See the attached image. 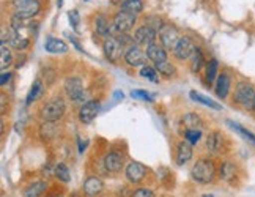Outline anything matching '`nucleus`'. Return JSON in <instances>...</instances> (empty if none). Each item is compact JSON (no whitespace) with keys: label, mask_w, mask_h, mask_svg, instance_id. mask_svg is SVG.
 <instances>
[{"label":"nucleus","mask_w":255,"mask_h":197,"mask_svg":"<svg viewBox=\"0 0 255 197\" xmlns=\"http://www.w3.org/2000/svg\"><path fill=\"white\" fill-rule=\"evenodd\" d=\"M216 175H218V169L216 164L210 158H200V160L192 166L191 177L195 183L199 185H210L214 182Z\"/></svg>","instance_id":"1"},{"label":"nucleus","mask_w":255,"mask_h":197,"mask_svg":"<svg viewBox=\"0 0 255 197\" xmlns=\"http://www.w3.org/2000/svg\"><path fill=\"white\" fill-rule=\"evenodd\" d=\"M66 104L62 96H54L52 100L46 101L41 109H40V117L43 122H57L60 120L65 114Z\"/></svg>","instance_id":"2"},{"label":"nucleus","mask_w":255,"mask_h":197,"mask_svg":"<svg viewBox=\"0 0 255 197\" xmlns=\"http://www.w3.org/2000/svg\"><path fill=\"white\" fill-rule=\"evenodd\" d=\"M233 100H235V103H237V104L243 106L244 109H252L254 100H255V88H254V85L249 84V82H240V84H237Z\"/></svg>","instance_id":"3"},{"label":"nucleus","mask_w":255,"mask_h":197,"mask_svg":"<svg viewBox=\"0 0 255 197\" xmlns=\"http://www.w3.org/2000/svg\"><path fill=\"white\" fill-rule=\"evenodd\" d=\"M2 43H6L9 47L16 49V51H25L30 46V39L21 35V32L14 30L13 27H8V30L3 27L2 28Z\"/></svg>","instance_id":"4"},{"label":"nucleus","mask_w":255,"mask_h":197,"mask_svg":"<svg viewBox=\"0 0 255 197\" xmlns=\"http://www.w3.org/2000/svg\"><path fill=\"white\" fill-rule=\"evenodd\" d=\"M13 5H14V14L24 19H30L41 11L40 0H13Z\"/></svg>","instance_id":"5"},{"label":"nucleus","mask_w":255,"mask_h":197,"mask_svg":"<svg viewBox=\"0 0 255 197\" xmlns=\"http://www.w3.org/2000/svg\"><path fill=\"white\" fill-rule=\"evenodd\" d=\"M103 49H104V55L109 62L115 63L119 62L122 57H125V44L120 41L119 38L115 36H111L104 39V44H103Z\"/></svg>","instance_id":"6"},{"label":"nucleus","mask_w":255,"mask_h":197,"mask_svg":"<svg viewBox=\"0 0 255 197\" xmlns=\"http://www.w3.org/2000/svg\"><path fill=\"white\" fill-rule=\"evenodd\" d=\"M146 175H148V169L137 161H131L125 169V177L131 185H140L146 179Z\"/></svg>","instance_id":"7"},{"label":"nucleus","mask_w":255,"mask_h":197,"mask_svg":"<svg viewBox=\"0 0 255 197\" xmlns=\"http://www.w3.org/2000/svg\"><path fill=\"white\" fill-rule=\"evenodd\" d=\"M65 93L71 101H84V84L82 79L71 76L65 81Z\"/></svg>","instance_id":"8"},{"label":"nucleus","mask_w":255,"mask_h":197,"mask_svg":"<svg viewBox=\"0 0 255 197\" xmlns=\"http://www.w3.org/2000/svg\"><path fill=\"white\" fill-rule=\"evenodd\" d=\"M218 174L221 177V180L225 182V183H229L232 186H235L238 183V177H240L238 166L235 163H232V161H229V160H225V161L221 163Z\"/></svg>","instance_id":"9"},{"label":"nucleus","mask_w":255,"mask_h":197,"mask_svg":"<svg viewBox=\"0 0 255 197\" xmlns=\"http://www.w3.org/2000/svg\"><path fill=\"white\" fill-rule=\"evenodd\" d=\"M159 38H161V46H164L165 49H170V51H175L176 44H178L180 39H181L178 30H176V28L173 25H170V24L164 25L161 28Z\"/></svg>","instance_id":"10"},{"label":"nucleus","mask_w":255,"mask_h":197,"mask_svg":"<svg viewBox=\"0 0 255 197\" xmlns=\"http://www.w3.org/2000/svg\"><path fill=\"white\" fill-rule=\"evenodd\" d=\"M135 24V16L131 13H126V11H120L117 13L112 19V27L115 28L119 33H125V32H129L131 28Z\"/></svg>","instance_id":"11"},{"label":"nucleus","mask_w":255,"mask_h":197,"mask_svg":"<svg viewBox=\"0 0 255 197\" xmlns=\"http://www.w3.org/2000/svg\"><path fill=\"white\" fill-rule=\"evenodd\" d=\"M123 60L128 66H132V68L145 66L146 60H148V55H146V52H143L139 46H132L126 51Z\"/></svg>","instance_id":"12"},{"label":"nucleus","mask_w":255,"mask_h":197,"mask_svg":"<svg viewBox=\"0 0 255 197\" xmlns=\"http://www.w3.org/2000/svg\"><path fill=\"white\" fill-rule=\"evenodd\" d=\"M134 43L137 46H151L154 44V39H156V30L153 27H150L148 24L140 25L137 30L134 32Z\"/></svg>","instance_id":"13"},{"label":"nucleus","mask_w":255,"mask_h":197,"mask_svg":"<svg viewBox=\"0 0 255 197\" xmlns=\"http://www.w3.org/2000/svg\"><path fill=\"white\" fill-rule=\"evenodd\" d=\"M195 44L192 41V38L189 36H181L180 43L176 44L175 47V58H178V60H189V58L192 57V54L195 52Z\"/></svg>","instance_id":"14"},{"label":"nucleus","mask_w":255,"mask_h":197,"mask_svg":"<svg viewBox=\"0 0 255 197\" xmlns=\"http://www.w3.org/2000/svg\"><path fill=\"white\" fill-rule=\"evenodd\" d=\"M100 109H101V104L95 100L84 103L79 109V120L82 123H92L96 118V115L100 114Z\"/></svg>","instance_id":"15"},{"label":"nucleus","mask_w":255,"mask_h":197,"mask_svg":"<svg viewBox=\"0 0 255 197\" xmlns=\"http://www.w3.org/2000/svg\"><path fill=\"white\" fill-rule=\"evenodd\" d=\"M103 164H104V169L107 172H111V174H119L122 169H123V166H125V160H123V156L120 153H117V152H109L106 156H104V160H103Z\"/></svg>","instance_id":"16"},{"label":"nucleus","mask_w":255,"mask_h":197,"mask_svg":"<svg viewBox=\"0 0 255 197\" xmlns=\"http://www.w3.org/2000/svg\"><path fill=\"white\" fill-rule=\"evenodd\" d=\"M104 191V182L100 177H88L82 185V193L87 197H98Z\"/></svg>","instance_id":"17"},{"label":"nucleus","mask_w":255,"mask_h":197,"mask_svg":"<svg viewBox=\"0 0 255 197\" xmlns=\"http://www.w3.org/2000/svg\"><path fill=\"white\" fill-rule=\"evenodd\" d=\"M207 150L211 155H219L224 150V136L221 131H213L208 134L207 139Z\"/></svg>","instance_id":"18"},{"label":"nucleus","mask_w":255,"mask_h":197,"mask_svg":"<svg viewBox=\"0 0 255 197\" xmlns=\"http://www.w3.org/2000/svg\"><path fill=\"white\" fill-rule=\"evenodd\" d=\"M230 87H232V79L227 73H222L218 76V79H216V95H218L221 100H224V98H227L229 93H230Z\"/></svg>","instance_id":"19"},{"label":"nucleus","mask_w":255,"mask_h":197,"mask_svg":"<svg viewBox=\"0 0 255 197\" xmlns=\"http://www.w3.org/2000/svg\"><path fill=\"white\" fill-rule=\"evenodd\" d=\"M192 160V145L188 141H183L176 145V164L184 166Z\"/></svg>","instance_id":"20"},{"label":"nucleus","mask_w":255,"mask_h":197,"mask_svg":"<svg viewBox=\"0 0 255 197\" xmlns=\"http://www.w3.org/2000/svg\"><path fill=\"white\" fill-rule=\"evenodd\" d=\"M146 55H148V60H151L154 65L167 62V52H165V47L156 44V43L146 47Z\"/></svg>","instance_id":"21"},{"label":"nucleus","mask_w":255,"mask_h":197,"mask_svg":"<svg viewBox=\"0 0 255 197\" xmlns=\"http://www.w3.org/2000/svg\"><path fill=\"white\" fill-rule=\"evenodd\" d=\"M95 28H96V33L100 36H104L106 39L112 36V32L115 30L114 27H111L109 21L106 19V16L100 14L96 16V21H95Z\"/></svg>","instance_id":"22"},{"label":"nucleus","mask_w":255,"mask_h":197,"mask_svg":"<svg viewBox=\"0 0 255 197\" xmlns=\"http://www.w3.org/2000/svg\"><path fill=\"white\" fill-rule=\"evenodd\" d=\"M47 182L44 180H40V182H33L27 186L24 190V197H41L43 193L47 190Z\"/></svg>","instance_id":"23"},{"label":"nucleus","mask_w":255,"mask_h":197,"mask_svg":"<svg viewBox=\"0 0 255 197\" xmlns=\"http://www.w3.org/2000/svg\"><path fill=\"white\" fill-rule=\"evenodd\" d=\"M44 49L51 54H65L68 52V46L65 41L58 38H47V41L44 44Z\"/></svg>","instance_id":"24"},{"label":"nucleus","mask_w":255,"mask_h":197,"mask_svg":"<svg viewBox=\"0 0 255 197\" xmlns=\"http://www.w3.org/2000/svg\"><path fill=\"white\" fill-rule=\"evenodd\" d=\"M38 134H40L43 142H49L51 139H54L55 134H57V125H55V122H43L40 125V131H38Z\"/></svg>","instance_id":"25"},{"label":"nucleus","mask_w":255,"mask_h":197,"mask_svg":"<svg viewBox=\"0 0 255 197\" xmlns=\"http://www.w3.org/2000/svg\"><path fill=\"white\" fill-rule=\"evenodd\" d=\"M0 55H2V60H0V68H2V71H5L6 68H9L13 65L14 58H13V54H11V49L6 43H2L0 46Z\"/></svg>","instance_id":"26"},{"label":"nucleus","mask_w":255,"mask_h":197,"mask_svg":"<svg viewBox=\"0 0 255 197\" xmlns=\"http://www.w3.org/2000/svg\"><path fill=\"white\" fill-rule=\"evenodd\" d=\"M43 92H44L43 82L40 81V79H36V81L33 82V85H32V88H30V92H28V95H27V101H25L27 106H30L33 101H36L38 98L43 95Z\"/></svg>","instance_id":"27"},{"label":"nucleus","mask_w":255,"mask_h":197,"mask_svg":"<svg viewBox=\"0 0 255 197\" xmlns=\"http://www.w3.org/2000/svg\"><path fill=\"white\" fill-rule=\"evenodd\" d=\"M54 175L58 182H63V183H70L71 182V172L68 169V166L65 163H58L54 169Z\"/></svg>","instance_id":"28"},{"label":"nucleus","mask_w":255,"mask_h":197,"mask_svg":"<svg viewBox=\"0 0 255 197\" xmlns=\"http://www.w3.org/2000/svg\"><path fill=\"white\" fill-rule=\"evenodd\" d=\"M122 11H126V13H131L134 16H137L139 13L143 11V3L142 0H129V2H125L122 3Z\"/></svg>","instance_id":"29"},{"label":"nucleus","mask_w":255,"mask_h":197,"mask_svg":"<svg viewBox=\"0 0 255 197\" xmlns=\"http://www.w3.org/2000/svg\"><path fill=\"white\" fill-rule=\"evenodd\" d=\"M218 71H219V63L216 58H211V60L207 63V71H205V77H207V82L213 84L218 79Z\"/></svg>","instance_id":"30"},{"label":"nucleus","mask_w":255,"mask_h":197,"mask_svg":"<svg viewBox=\"0 0 255 197\" xmlns=\"http://www.w3.org/2000/svg\"><path fill=\"white\" fill-rule=\"evenodd\" d=\"M183 123L186 126V130H200V125H202V118L197 114H186L183 117Z\"/></svg>","instance_id":"31"},{"label":"nucleus","mask_w":255,"mask_h":197,"mask_svg":"<svg viewBox=\"0 0 255 197\" xmlns=\"http://www.w3.org/2000/svg\"><path fill=\"white\" fill-rule=\"evenodd\" d=\"M191 98L194 101H199V103H202V104H205V106H208V107H211V109H216V111H221L222 107H221V104L219 103H216V101H213L211 98H207V96H203L202 93H197L195 90H192L191 92Z\"/></svg>","instance_id":"32"},{"label":"nucleus","mask_w":255,"mask_h":197,"mask_svg":"<svg viewBox=\"0 0 255 197\" xmlns=\"http://www.w3.org/2000/svg\"><path fill=\"white\" fill-rule=\"evenodd\" d=\"M189 60H191V70L194 73H199L202 70L203 63H205V57H203V54H202V51L199 47L195 49V52L192 54V57L189 58Z\"/></svg>","instance_id":"33"},{"label":"nucleus","mask_w":255,"mask_h":197,"mask_svg":"<svg viewBox=\"0 0 255 197\" xmlns=\"http://www.w3.org/2000/svg\"><path fill=\"white\" fill-rule=\"evenodd\" d=\"M154 68L158 70L159 76L162 77H172L175 74V66L167 60V62H162V63H158V65H154Z\"/></svg>","instance_id":"34"},{"label":"nucleus","mask_w":255,"mask_h":197,"mask_svg":"<svg viewBox=\"0 0 255 197\" xmlns=\"http://www.w3.org/2000/svg\"><path fill=\"white\" fill-rule=\"evenodd\" d=\"M142 77H145V79H148V81H153V82H156L158 81V70H156L154 66H148V65H145V66H142V70H140V73H139Z\"/></svg>","instance_id":"35"},{"label":"nucleus","mask_w":255,"mask_h":197,"mask_svg":"<svg viewBox=\"0 0 255 197\" xmlns=\"http://www.w3.org/2000/svg\"><path fill=\"white\" fill-rule=\"evenodd\" d=\"M184 137L191 145H195L200 139H202V130H186L184 131Z\"/></svg>","instance_id":"36"},{"label":"nucleus","mask_w":255,"mask_h":197,"mask_svg":"<svg viewBox=\"0 0 255 197\" xmlns=\"http://www.w3.org/2000/svg\"><path fill=\"white\" fill-rule=\"evenodd\" d=\"M68 17H70V24L74 28V32H79V22H81L79 11H77V9H71V11L68 13Z\"/></svg>","instance_id":"37"},{"label":"nucleus","mask_w":255,"mask_h":197,"mask_svg":"<svg viewBox=\"0 0 255 197\" xmlns=\"http://www.w3.org/2000/svg\"><path fill=\"white\" fill-rule=\"evenodd\" d=\"M229 125H230V126L233 128V130H237L238 133H241V134H243L244 137H246V139H249V141H251V142H252V144L255 145V136H254V134H252L251 131H248L246 128H243V126H240V125H235V123H232V122H229Z\"/></svg>","instance_id":"38"},{"label":"nucleus","mask_w":255,"mask_h":197,"mask_svg":"<svg viewBox=\"0 0 255 197\" xmlns=\"http://www.w3.org/2000/svg\"><path fill=\"white\" fill-rule=\"evenodd\" d=\"M131 96L134 98H139V100H143V101H154V98L150 92H145V90H132L131 92Z\"/></svg>","instance_id":"39"},{"label":"nucleus","mask_w":255,"mask_h":197,"mask_svg":"<svg viewBox=\"0 0 255 197\" xmlns=\"http://www.w3.org/2000/svg\"><path fill=\"white\" fill-rule=\"evenodd\" d=\"M129 197H154V193L150 188H137L131 193Z\"/></svg>","instance_id":"40"},{"label":"nucleus","mask_w":255,"mask_h":197,"mask_svg":"<svg viewBox=\"0 0 255 197\" xmlns=\"http://www.w3.org/2000/svg\"><path fill=\"white\" fill-rule=\"evenodd\" d=\"M11 71H2V77H0V85L2 87H5V85H8V82L11 81Z\"/></svg>","instance_id":"41"},{"label":"nucleus","mask_w":255,"mask_h":197,"mask_svg":"<svg viewBox=\"0 0 255 197\" xmlns=\"http://www.w3.org/2000/svg\"><path fill=\"white\" fill-rule=\"evenodd\" d=\"M68 38H70L71 39V43L76 46V49H77V51H82V47H81V44H79V41H77V39L73 36V35H68Z\"/></svg>","instance_id":"42"},{"label":"nucleus","mask_w":255,"mask_h":197,"mask_svg":"<svg viewBox=\"0 0 255 197\" xmlns=\"http://www.w3.org/2000/svg\"><path fill=\"white\" fill-rule=\"evenodd\" d=\"M252 112H254V115H255V100H254V106H252Z\"/></svg>","instance_id":"43"},{"label":"nucleus","mask_w":255,"mask_h":197,"mask_svg":"<svg viewBox=\"0 0 255 197\" xmlns=\"http://www.w3.org/2000/svg\"><path fill=\"white\" fill-rule=\"evenodd\" d=\"M120 2H122V3H125V2H129V0H120Z\"/></svg>","instance_id":"44"},{"label":"nucleus","mask_w":255,"mask_h":197,"mask_svg":"<svg viewBox=\"0 0 255 197\" xmlns=\"http://www.w3.org/2000/svg\"><path fill=\"white\" fill-rule=\"evenodd\" d=\"M203 197H214V196H211V194H207V196H203Z\"/></svg>","instance_id":"45"}]
</instances>
